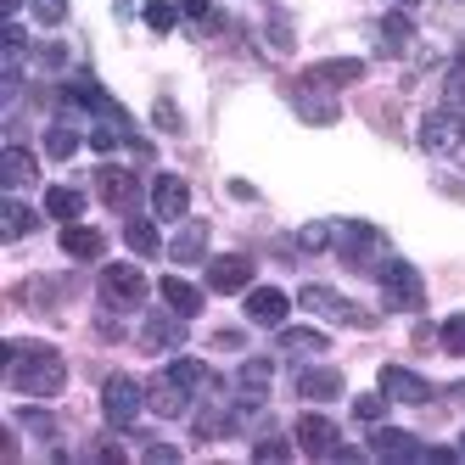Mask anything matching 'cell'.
<instances>
[{
	"label": "cell",
	"instance_id": "1f68e13d",
	"mask_svg": "<svg viewBox=\"0 0 465 465\" xmlns=\"http://www.w3.org/2000/svg\"><path fill=\"white\" fill-rule=\"evenodd\" d=\"M174 17H180L174 0H146V28H152V35H169Z\"/></svg>",
	"mask_w": 465,
	"mask_h": 465
},
{
	"label": "cell",
	"instance_id": "3957f363",
	"mask_svg": "<svg viewBox=\"0 0 465 465\" xmlns=\"http://www.w3.org/2000/svg\"><path fill=\"white\" fill-rule=\"evenodd\" d=\"M141 410H146V387L135 376H107V387H102V415H107V426L129 431Z\"/></svg>",
	"mask_w": 465,
	"mask_h": 465
},
{
	"label": "cell",
	"instance_id": "f35d334b",
	"mask_svg": "<svg viewBox=\"0 0 465 465\" xmlns=\"http://www.w3.org/2000/svg\"><path fill=\"white\" fill-rule=\"evenodd\" d=\"M152 118H157V129H169V135H180V113H174V102H157V107H152Z\"/></svg>",
	"mask_w": 465,
	"mask_h": 465
},
{
	"label": "cell",
	"instance_id": "83f0119b",
	"mask_svg": "<svg viewBox=\"0 0 465 465\" xmlns=\"http://www.w3.org/2000/svg\"><path fill=\"white\" fill-rule=\"evenodd\" d=\"M124 242H129V252H135V258H157L163 252V236H157L146 219H129L124 224Z\"/></svg>",
	"mask_w": 465,
	"mask_h": 465
},
{
	"label": "cell",
	"instance_id": "8992f818",
	"mask_svg": "<svg viewBox=\"0 0 465 465\" xmlns=\"http://www.w3.org/2000/svg\"><path fill=\"white\" fill-rule=\"evenodd\" d=\"M270 376L275 364L270 359H247L236 371V415H258L263 404H270Z\"/></svg>",
	"mask_w": 465,
	"mask_h": 465
},
{
	"label": "cell",
	"instance_id": "484cf974",
	"mask_svg": "<svg viewBox=\"0 0 465 465\" xmlns=\"http://www.w3.org/2000/svg\"><path fill=\"white\" fill-rule=\"evenodd\" d=\"M45 213L62 219V224H74V219L84 213V196H79L74 185H51V191H45Z\"/></svg>",
	"mask_w": 465,
	"mask_h": 465
},
{
	"label": "cell",
	"instance_id": "bcb514c9",
	"mask_svg": "<svg viewBox=\"0 0 465 465\" xmlns=\"http://www.w3.org/2000/svg\"><path fill=\"white\" fill-rule=\"evenodd\" d=\"M460 454H465V438H460Z\"/></svg>",
	"mask_w": 465,
	"mask_h": 465
},
{
	"label": "cell",
	"instance_id": "e575fe53",
	"mask_svg": "<svg viewBox=\"0 0 465 465\" xmlns=\"http://www.w3.org/2000/svg\"><path fill=\"white\" fill-rule=\"evenodd\" d=\"M28 12H35L45 28H56V23H68V0H28Z\"/></svg>",
	"mask_w": 465,
	"mask_h": 465
},
{
	"label": "cell",
	"instance_id": "603a6c76",
	"mask_svg": "<svg viewBox=\"0 0 465 465\" xmlns=\"http://www.w3.org/2000/svg\"><path fill=\"white\" fill-rule=\"evenodd\" d=\"M157 292H163V303H169L174 314H185V320L203 314V286H191V281L169 275V281H157Z\"/></svg>",
	"mask_w": 465,
	"mask_h": 465
},
{
	"label": "cell",
	"instance_id": "5bb4252c",
	"mask_svg": "<svg viewBox=\"0 0 465 465\" xmlns=\"http://www.w3.org/2000/svg\"><path fill=\"white\" fill-rule=\"evenodd\" d=\"M297 449L303 454H314V460H337V449H342V438H337V426H331L325 415H303L297 420Z\"/></svg>",
	"mask_w": 465,
	"mask_h": 465
},
{
	"label": "cell",
	"instance_id": "7402d4cb",
	"mask_svg": "<svg viewBox=\"0 0 465 465\" xmlns=\"http://www.w3.org/2000/svg\"><path fill=\"white\" fill-rule=\"evenodd\" d=\"M292 107H297V118H303V124H337V102H331V95H314L309 79L292 90Z\"/></svg>",
	"mask_w": 465,
	"mask_h": 465
},
{
	"label": "cell",
	"instance_id": "30bf717a",
	"mask_svg": "<svg viewBox=\"0 0 465 465\" xmlns=\"http://www.w3.org/2000/svg\"><path fill=\"white\" fill-rule=\"evenodd\" d=\"M191 398H196V392H191V387H185L180 376H169V371H163V376H157V381L146 387V404H152V410H157L163 420H180V415L191 410Z\"/></svg>",
	"mask_w": 465,
	"mask_h": 465
},
{
	"label": "cell",
	"instance_id": "ee69618b",
	"mask_svg": "<svg viewBox=\"0 0 465 465\" xmlns=\"http://www.w3.org/2000/svg\"><path fill=\"white\" fill-rule=\"evenodd\" d=\"M129 12H135V0H118V17H129Z\"/></svg>",
	"mask_w": 465,
	"mask_h": 465
},
{
	"label": "cell",
	"instance_id": "277c9868",
	"mask_svg": "<svg viewBox=\"0 0 465 465\" xmlns=\"http://www.w3.org/2000/svg\"><path fill=\"white\" fill-rule=\"evenodd\" d=\"M297 303H303L309 314H320V320H337V325H376L371 309L348 303V297H337L331 286H303V292H297Z\"/></svg>",
	"mask_w": 465,
	"mask_h": 465
},
{
	"label": "cell",
	"instance_id": "5b68a950",
	"mask_svg": "<svg viewBox=\"0 0 465 465\" xmlns=\"http://www.w3.org/2000/svg\"><path fill=\"white\" fill-rule=\"evenodd\" d=\"M102 303L107 309H141L146 303V275L135 263H107L102 270Z\"/></svg>",
	"mask_w": 465,
	"mask_h": 465
},
{
	"label": "cell",
	"instance_id": "b9f144b4",
	"mask_svg": "<svg viewBox=\"0 0 465 465\" xmlns=\"http://www.w3.org/2000/svg\"><path fill=\"white\" fill-rule=\"evenodd\" d=\"M230 196H236V203H258V191L247 180H230Z\"/></svg>",
	"mask_w": 465,
	"mask_h": 465
},
{
	"label": "cell",
	"instance_id": "ffe728a7",
	"mask_svg": "<svg viewBox=\"0 0 465 465\" xmlns=\"http://www.w3.org/2000/svg\"><path fill=\"white\" fill-rule=\"evenodd\" d=\"M169 258H174V263H203V258H208V224H203V219L180 224V236L169 242Z\"/></svg>",
	"mask_w": 465,
	"mask_h": 465
},
{
	"label": "cell",
	"instance_id": "ab89813d",
	"mask_svg": "<svg viewBox=\"0 0 465 465\" xmlns=\"http://www.w3.org/2000/svg\"><path fill=\"white\" fill-rule=\"evenodd\" d=\"M146 460H152V465H174V460H180V449H169V443H152V449H146Z\"/></svg>",
	"mask_w": 465,
	"mask_h": 465
},
{
	"label": "cell",
	"instance_id": "d6a6232c",
	"mask_svg": "<svg viewBox=\"0 0 465 465\" xmlns=\"http://www.w3.org/2000/svg\"><path fill=\"white\" fill-rule=\"evenodd\" d=\"M438 342H443V353L465 359V314H449V320H443V331H438Z\"/></svg>",
	"mask_w": 465,
	"mask_h": 465
},
{
	"label": "cell",
	"instance_id": "7bdbcfd3",
	"mask_svg": "<svg viewBox=\"0 0 465 465\" xmlns=\"http://www.w3.org/2000/svg\"><path fill=\"white\" fill-rule=\"evenodd\" d=\"M17 6H23V0H0V12H6V17H17Z\"/></svg>",
	"mask_w": 465,
	"mask_h": 465
},
{
	"label": "cell",
	"instance_id": "4dcf8cb0",
	"mask_svg": "<svg viewBox=\"0 0 465 465\" xmlns=\"http://www.w3.org/2000/svg\"><path fill=\"white\" fill-rule=\"evenodd\" d=\"M387 404H392L387 392H364V398H353V420H364V426H381Z\"/></svg>",
	"mask_w": 465,
	"mask_h": 465
},
{
	"label": "cell",
	"instance_id": "2e32d148",
	"mask_svg": "<svg viewBox=\"0 0 465 465\" xmlns=\"http://www.w3.org/2000/svg\"><path fill=\"white\" fill-rule=\"evenodd\" d=\"M95 191H102L107 208H129L141 196V180L129 174V169H95Z\"/></svg>",
	"mask_w": 465,
	"mask_h": 465
},
{
	"label": "cell",
	"instance_id": "cb8c5ba5",
	"mask_svg": "<svg viewBox=\"0 0 465 465\" xmlns=\"http://www.w3.org/2000/svg\"><path fill=\"white\" fill-rule=\"evenodd\" d=\"M325 348H331V337H325V331H314V325H286L281 331V353H292V359H314Z\"/></svg>",
	"mask_w": 465,
	"mask_h": 465
},
{
	"label": "cell",
	"instance_id": "e0dca14e",
	"mask_svg": "<svg viewBox=\"0 0 465 465\" xmlns=\"http://www.w3.org/2000/svg\"><path fill=\"white\" fill-rule=\"evenodd\" d=\"M297 392H303V404H337V398H342V376L325 371V364H320V371L309 364V371L297 376Z\"/></svg>",
	"mask_w": 465,
	"mask_h": 465
},
{
	"label": "cell",
	"instance_id": "7c38bea8",
	"mask_svg": "<svg viewBox=\"0 0 465 465\" xmlns=\"http://www.w3.org/2000/svg\"><path fill=\"white\" fill-rule=\"evenodd\" d=\"M292 314V297L281 286H247V320L252 325H286Z\"/></svg>",
	"mask_w": 465,
	"mask_h": 465
},
{
	"label": "cell",
	"instance_id": "f546056e",
	"mask_svg": "<svg viewBox=\"0 0 465 465\" xmlns=\"http://www.w3.org/2000/svg\"><path fill=\"white\" fill-rule=\"evenodd\" d=\"M74 152H79V135H74L68 124H51V129H45V157H56V163H68Z\"/></svg>",
	"mask_w": 465,
	"mask_h": 465
},
{
	"label": "cell",
	"instance_id": "8d00e7d4",
	"mask_svg": "<svg viewBox=\"0 0 465 465\" xmlns=\"http://www.w3.org/2000/svg\"><path fill=\"white\" fill-rule=\"evenodd\" d=\"M180 17H191V23H213V0H180Z\"/></svg>",
	"mask_w": 465,
	"mask_h": 465
},
{
	"label": "cell",
	"instance_id": "9a60e30c",
	"mask_svg": "<svg viewBox=\"0 0 465 465\" xmlns=\"http://www.w3.org/2000/svg\"><path fill=\"white\" fill-rule=\"evenodd\" d=\"M185 208H191V185L180 174H157L152 180V213L157 219H185Z\"/></svg>",
	"mask_w": 465,
	"mask_h": 465
},
{
	"label": "cell",
	"instance_id": "4316f807",
	"mask_svg": "<svg viewBox=\"0 0 465 465\" xmlns=\"http://www.w3.org/2000/svg\"><path fill=\"white\" fill-rule=\"evenodd\" d=\"M28 230H35V213H28L17 196H6V203H0V236H6V242H23Z\"/></svg>",
	"mask_w": 465,
	"mask_h": 465
},
{
	"label": "cell",
	"instance_id": "7a4b0ae2",
	"mask_svg": "<svg viewBox=\"0 0 465 465\" xmlns=\"http://www.w3.org/2000/svg\"><path fill=\"white\" fill-rule=\"evenodd\" d=\"M381 297H387V309H398V314H415V309L426 303L420 270H415V263H404V258H387V263H381Z\"/></svg>",
	"mask_w": 465,
	"mask_h": 465
},
{
	"label": "cell",
	"instance_id": "60d3db41",
	"mask_svg": "<svg viewBox=\"0 0 465 465\" xmlns=\"http://www.w3.org/2000/svg\"><path fill=\"white\" fill-rule=\"evenodd\" d=\"M449 102H465V62L449 74Z\"/></svg>",
	"mask_w": 465,
	"mask_h": 465
},
{
	"label": "cell",
	"instance_id": "8fae6325",
	"mask_svg": "<svg viewBox=\"0 0 465 465\" xmlns=\"http://www.w3.org/2000/svg\"><path fill=\"white\" fill-rule=\"evenodd\" d=\"M381 392L392 404H431V381H420L404 364H381Z\"/></svg>",
	"mask_w": 465,
	"mask_h": 465
},
{
	"label": "cell",
	"instance_id": "9c48e42d",
	"mask_svg": "<svg viewBox=\"0 0 465 465\" xmlns=\"http://www.w3.org/2000/svg\"><path fill=\"white\" fill-rule=\"evenodd\" d=\"M252 286V258L247 252H224V258H208V292H224L236 297Z\"/></svg>",
	"mask_w": 465,
	"mask_h": 465
},
{
	"label": "cell",
	"instance_id": "44dd1931",
	"mask_svg": "<svg viewBox=\"0 0 465 465\" xmlns=\"http://www.w3.org/2000/svg\"><path fill=\"white\" fill-rule=\"evenodd\" d=\"M371 454L381 460H410V454H426L410 431H398V426H371Z\"/></svg>",
	"mask_w": 465,
	"mask_h": 465
},
{
	"label": "cell",
	"instance_id": "ac0fdd59",
	"mask_svg": "<svg viewBox=\"0 0 465 465\" xmlns=\"http://www.w3.org/2000/svg\"><path fill=\"white\" fill-rule=\"evenodd\" d=\"M62 252H68V258H79V263H95V258H102L107 252V236H102V230H90V224H68V230H62Z\"/></svg>",
	"mask_w": 465,
	"mask_h": 465
},
{
	"label": "cell",
	"instance_id": "6da1fadb",
	"mask_svg": "<svg viewBox=\"0 0 465 465\" xmlns=\"http://www.w3.org/2000/svg\"><path fill=\"white\" fill-rule=\"evenodd\" d=\"M0 359H6V381H12V392L56 398L62 387H68V364H62V353L45 348V342H6V348H0Z\"/></svg>",
	"mask_w": 465,
	"mask_h": 465
},
{
	"label": "cell",
	"instance_id": "836d02e7",
	"mask_svg": "<svg viewBox=\"0 0 465 465\" xmlns=\"http://www.w3.org/2000/svg\"><path fill=\"white\" fill-rule=\"evenodd\" d=\"M331 236H337V224H303V230H297V247H303V252H325Z\"/></svg>",
	"mask_w": 465,
	"mask_h": 465
},
{
	"label": "cell",
	"instance_id": "f1b7e54d",
	"mask_svg": "<svg viewBox=\"0 0 465 465\" xmlns=\"http://www.w3.org/2000/svg\"><path fill=\"white\" fill-rule=\"evenodd\" d=\"M415 40V23L404 17V12H392V17H381V45L392 51V56H404V45Z\"/></svg>",
	"mask_w": 465,
	"mask_h": 465
},
{
	"label": "cell",
	"instance_id": "d6986e66",
	"mask_svg": "<svg viewBox=\"0 0 465 465\" xmlns=\"http://www.w3.org/2000/svg\"><path fill=\"white\" fill-rule=\"evenodd\" d=\"M359 79H364V62L359 56H331V62H314V68H309V84H325V90L359 84Z\"/></svg>",
	"mask_w": 465,
	"mask_h": 465
},
{
	"label": "cell",
	"instance_id": "d4e9b609",
	"mask_svg": "<svg viewBox=\"0 0 465 465\" xmlns=\"http://www.w3.org/2000/svg\"><path fill=\"white\" fill-rule=\"evenodd\" d=\"M0 185H6V191L35 185V152H28V146H6V163H0Z\"/></svg>",
	"mask_w": 465,
	"mask_h": 465
},
{
	"label": "cell",
	"instance_id": "ba28073f",
	"mask_svg": "<svg viewBox=\"0 0 465 465\" xmlns=\"http://www.w3.org/2000/svg\"><path fill=\"white\" fill-rule=\"evenodd\" d=\"M331 247L342 252L348 270H364L376 252H381V230L376 224H337V236H331Z\"/></svg>",
	"mask_w": 465,
	"mask_h": 465
},
{
	"label": "cell",
	"instance_id": "74e56055",
	"mask_svg": "<svg viewBox=\"0 0 465 465\" xmlns=\"http://www.w3.org/2000/svg\"><path fill=\"white\" fill-rule=\"evenodd\" d=\"M286 454H292L286 438H263V443H252V460H286Z\"/></svg>",
	"mask_w": 465,
	"mask_h": 465
},
{
	"label": "cell",
	"instance_id": "4fadbf2b",
	"mask_svg": "<svg viewBox=\"0 0 465 465\" xmlns=\"http://www.w3.org/2000/svg\"><path fill=\"white\" fill-rule=\"evenodd\" d=\"M185 342V314H146V325H141V348L146 353H169V348H180Z\"/></svg>",
	"mask_w": 465,
	"mask_h": 465
},
{
	"label": "cell",
	"instance_id": "52a82bcc",
	"mask_svg": "<svg viewBox=\"0 0 465 465\" xmlns=\"http://www.w3.org/2000/svg\"><path fill=\"white\" fill-rule=\"evenodd\" d=\"M420 146L438 152V157H443V152H460V146H465V118H460L454 107L426 113V118H420Z\"/></svg>",
	"mask_w": 465,
	"mask_h": 465
},
{
	"label": "cell",
	"instance_id": "f6af8a7d",
	"mask_svg": "<svg viewBox=\"0 0 465 465\" xmlns=\"http://www.w3.org/2000/svg\"><path fill=\"white\" fill-rule=\"evenodd\" d=\"M398 6H415V0H398Z\"/></svg>",
	"mask_w": 465,
	"mask_h": 465
},
{
	"label": "cell",
	"instance_id": "d590c367",
	"mask_svg": "<svg viewBox=\"0 0 465 465\" xmlns=\"http://www.w3.org/2000/svg\"><path fill=\"white\" fill-rule=\"evenodd\" d=\"M12 420H17L23 431H40V438H51V415H45V410H17Z\"/></svg>",
	"mask_w": 465,
	"mask_h": 465
}]
</instances>
